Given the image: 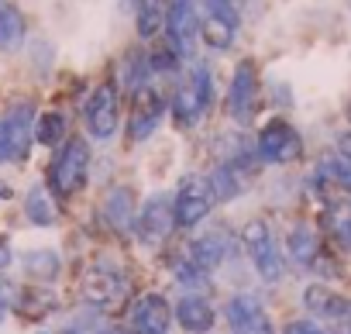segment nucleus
<instances>
[{"instance_id": "obj_1", "label": "nucleus", "mask_w": 351, "mask_h": 334, "mask_svg": "<svg viewBox=\"0 0 351 334\" xmlns=\"http://www.w3.org/2000/svg\"><path fill=\"white\" fill-rule=\"evenodd\" d=\"M238 248L248 255L255 276L265 283V286H279L286 279V269H289V259H286V248L276 235V228L265 221V217H252L241 224L238 231Z\"/></svg>"}, {"instance_id": "obj_2", "label": "nucleus", "mask_w": 351, "mask_h": 334, "mask_svg": "<svg viewBox=\"0 0 351 334\" xmlns=\"http://www.w3.org/2000/svg\"><path fill=\"white\" fill-rule=\"evenodd\" d=\"M90 165H93V155H90V141L86 138H69L66 145L56 148L52 162H49V190L52 197L59 200H69L76 197L80 190H86L90 183Z\"/></svg>"}, {"instance_id": "obj_3", "label": "nucleus", "mask_w": 351, "mask_h": 334, "mask_svg": "<svg viewBox=\"0 0 351 334\" xmlns=\"http://www.w3.org/2000/svg\"><path fill=\"white\" fill-rule=\"evenodd\" d=\"M214 107V76L207 62H193L190 80L176 86V93L169 97V114L183 131L197 128L204 121V114Z\"/></svg>"}, {"instance_id": "obj_4", "label": "nucleus", "mask_w": 351, "mask_h": 334, "mask_svg": "<svg viewBox=\"0 0 351 334\" xmlns=\"http://www.w3.org/2000/svg\"><path fill=\"white\" fill-rule=\"evenodd\" d=\"M255 148L262 165H276V169H286V165H296L303 158V134L300 128H293L286 117H272L258 128L255 134Z\"/></svg>"}, {"instance_id": "obj_5", "label": "nucleus", "mask_w": 351, "mask_h": 334, "mask_svg": "<svg viewBox=\"0 0 351 334\" xmlns=\"http://www.w3.org/2000/svg\"><path fill=\"white\" fill-rule=\"evenodd\" d=\"M172 207H176V228H180V231H197V228H204V221H207L210 211L217 207L207 176H204V173L183 176L180 187H176V193H172Z\"/></svg>"}, {"instance_id": "obj_6", "label": "nucleus", "mask_w": 351, "mask_h": 334, "mask_svg": "<svg viewBox=\"0 0 351 334\" xmlns=\"http://www.w3.org/2000/svg\"><path fill=\"white\" fill-rule=\"evenodd\" d=\"M176 231V207H172V193L155 190L141 200L138 207V224H134V238L145 248H162Z\"/></svg>"}, {"instance_id": "obj_7", "label": "nucleus", "mask_w": 351, "mask_h": 334, "mask_svg": "<svg viewBox=\"0 0 351 334\" xmlns=\"http://www.w3.org/2000/svg\"><path fill=\"white\" fill-rule=\"evenodd\" d=\"M35 104H14L4 117H0V165L8 162H25L35 141Z\"/></svg>"}, {"instance_id": "obj_8", "label": "nucleus", "mask_w": 351, "mask_h": 334, "mask_svg": "<svg viewBox=\"0 0 351 334\" xmlns=\"http://www.w3.org/2000/svg\"><path fill=\"white\" fill-rule=\"evenodd\" d=\"M83 124L93 141H110L121 128V86L114 80L100 83L83 104Z\"/></svg>"}, {"instance_id": "obj_9", "label": "nucleus", "mask_w": 351, "mask_h": 334, "mask_svg": "<svg viewBox=\"0 0 351 334\" xmlns=\"http://www.w3.org/2000/svg\"><path fill=\"white\" fill-rule=\"evenodd\" d=\"M165 114H169V100H165L152 83H148V86H141V90H134V93H131L128 128H124L128 141H131V145H145V141L162 128Z\"/></svg>"}, {"instance_id": "obj_10", "label": "nucleus", "mask_w": 351, "mask_h": 334, "mask_svg": "<svg viewBox=\"0 0 351 334\" xmlns=\"http://www.w3.org/2000/svg\"><path fill=\"white\" fill-rule=\"evenodd\" d=\"M200 11L193 0H165V42L180 52V59H193L200 42Z\"/></svg>"}, {"instance_id": "obj_11", "label": "nucleus", "mask_w": 351, "mask_h": 334, "mask_svg": "<svg viewBox=\"0 0 351 334\" xmlns=\"http://www.w3.org/2000/svg\"><path fill=\"white\" fill-rule=\"evenodd\" d=\"M224 320L231 327V334H276V324H272V313L265 310V303L248 293V289H238L228 296L224 303Z\"/></svg>"}, {"instance_id": "obj_12", "label": "nucleus", "mask_w": 351, "mask_h": 334, "mask_svg": "<svg viewBox=\"0 0 351 334\" xmlns=\"http://www.w3.org/2000/svg\"><path fill=\"white\" fill-rule=\"evenodd\" d=\"M172 324H176V310H172V300L162 289H145L134 300L131 317H128L131 334H169Z\"/></svg>"}, {"instance_id": "obj_13", "label": "nucleus", "mask_w": 351, "mask_h": 334, "mask_svg": "<svg viewBox=\"0 0 351 334\" xmlns=\"http://www.w3.org/2000/svg\"><path fill=\"white\" fill-rule=\"evenodd\" d=\"M255 104H258V69L252 59H241L231 73V86H228V97H224V110L234 124H248L252 114H255Z\"/></svg>"}, {"instance_id": "obj_14", "label": "nucleus", "mask_w": 351, "mask_h": 334, "mask_svg": "<svg viewBox=\"0 0 351 334\" xmlns=\"http://www.w3.org/2000/svg\"><path fill=\"white\" fill-rule=\"evenodd\" d=\"M300 303L306 310V317L320 320V324H337L351 313V296H344L341 289H334L330 283L317 279V283H306L300 289Z\"/></svg>"}, {"instance_id": "obj_15", "label": "nucleus", "mask_w": 351, "mask_h": 334, "mask_svg": "<svg viewBox=\"0 0 351 334\" xmlns=\"http://www.w3.org/2000/svg\"><path fill=\"white\" fill-rule=\"evenodd\" d=\"M138 193L134 187H110L100 200V217L107 224V231H114L117 238H131L134 235V224H138Z\"/></svg>"}, {"instance_id": "obj_16", "label": "nucleus", "mask_w": 351, "mask_h": 334, "mask_svg": "<svg viewBox=\"0 0 351 334\" xmlns=\"http://www.w3.org/2000/svg\"><path fill=\"white\" fill-rule=\"evenodd\" d=\"M282 248H286L289 265H296V269H303V272H313L317 262H320V255L327 252V238H324L313 224L300 221V224H293V228L286 231Z\"/></svg>"}, {"instance_id": "obj_17", "label": "nucleus", "mask_w": 351, "mask_h": 334, "mask_svg": "<svg viewBox=\"0 0 351 334\" xmlns=\"http://www.w3.org/2000/svg\"><path fill=\"white\" fill-rule=\"evenodd\" d=\"M172 310H176V327L183 334H210L217 327V307L210 303L207 293H180Z\"/></svg>"}, {"instance_id": "obj_18", "label": "nucleus", "mask_w": 351, "mask_h": 334, "mask_svg": "<svg viewBox=\"0 0 351 334\" xmlns=\"http://www.w3.org/2000/svg\"><path fill=\"white\" fill-rule=\"evenodd\" d=\"M310 187L324 197L327 190H344L351 193V155L344 152H327L320 162H317V169L310 176Z\"/></svg>"}, {"instance_id": "obj_19", "label": "nucleus", "mask_w": 351, "mask_h": 334, "mask_svg": "<svg viewBox=\"0 0 351 334\" xmlns=\"http://www.w3.org/2000/svg\"><path fill=\"white\" fill-rule=\"evenodd\" d=\"M234 245L228 241V235L224 231H204V235H197L190 245H186V255L204 269V272H217L224 262H228V252H231Z\"/></svg>"}, {"instance_id": "obj_20", "label": "nucleus", "mask_w": 351, "mask_h": 334, "mask_svg": "<svg viewBox=\"0 0 351 334\" xmlns=\"http://www.w3.org/2000/svg\"><path fill=\"white\" fill-rule=\"evenodd\" d=\"M320 228H324V238L334 252L351 255V200H327Z\"/></svg>"}, {"instance_id": "obj_21", "label": "nucleus", "mask_w": 351, "mask_h": 334, "mask_svg": "<svg viewBox=\"0 0 351 334\" xmlns=\"http://www.w3.org/2000/svg\"><path fill=\"white\" fill-rule=\"evenodd\" d=\"M207 183H210V193H214V204H234L238 197L248 193V176L241 169L228 162H217L214 169L207 173Z\"/></svg>"}, {"instance_id": "obj_22", "label": "nucleus", "mask_w": 351, "mask_h": 334, "mask_svg": "<svg viewBox=\"0 0 351 334\" xmlns=\"http://www.w3.org/2000/svg\"><path fill=\"white\" fill-rule=\"evenodd\" d=\"M21 272H25L32 283L49 286V283H56V279L62 276V255L52 252V248H32V252L21 255Z\"/></svg>"}, {"instance_id": "obj_23", "label": "nucleus", "mask_w": 351, "mask_h": 334, "mask_svg": "<svg viewBox=\"0 0 351 334\" xmlns=\"http://www.w3.org/2000/svg\"><path fill=\"white\" fill-rule=\"evenodd\" d=\"M25 217L35 228H56L59 211H56V197H52V190L45 183H32L28 187V193H25Z\"/></svg>"}, {"instance_id": "obj_24", "label": "nucleus", "mask_w": 351, "mask_h": 334, "mask_svg": "<svg viewBox=\"0 0 351 334\" xmlns=\"http://www.w3.org/2000/svg\"><path fill=\"white\" fill-rule=\"evenodd\" d=\"M25 14L11 0H0V52H18L25 45Z\"/></svg>"}, {"instance_id": "obj_25", "label": "nucleus", "mask_w": 351, "mask_h": 334, "mask_svg": "<svg viewBox=\"0 0 351 334\" xmlns=\"http://www.w3.org/2000/svg\"><path fill=\"white\" fill-rule=\"evenodd\" d=\"M66 134H69V117H66L62 110H45V114H38V121H35V141H38V145L59 148V145L69 141Z\"/></svg>"}, {"instance_id": "obj_26", "label": "nucleus", "mask_w": 351, "mask_h": 334, "mask_svg": "<svg viewBox=\"0 0 351 334\" xmlns=\"http://www.w3.org/2000/svg\"><path fill=\"white\" fill-rule=\"evenodd\" d=\"M134 25H138V35H141L145 42L165 35V4H162V0H138Z\"/></svg>"}, {"instance_id": "obj_27", "label": "nucleus", "mask_w": 351, "mask_h": 334, "mask_svg": "<svg viewBox=\"0 0 351 334\" xmlns=\"http://www.w3.org/2000/svg\"><path fill=\"white\" fill-rule=\"evenodd\" d=\"M172 276H176V283L183 286V293H207L210 286H214V279H210V272H204L190 255H183V259H176V265H172Z\"/></svg>"}, {"instance_id": "obj_28", "label": "nucleus", "mask_w": 351, "mask_h": 334, "mask_svg": "<svg viewBox=\"0 0 351 334\" xmlns=\"http://www.w3.org/2000/svg\"><path fill=\"white\" fill-rule=\"evenodd\" d=\"M234 32H238V28H231V25H224V21H217V18H204V25H200V38H204L214 52L231 49V45H234Z\"/></svg>"}, {"instance_id": "obj_29", "label": "nucleus", "mask_w": 351, "mask_h": 334, "mask_svg": "<svg viewBox=\"0 0 351 334\" xmlns=\"http://www.w3.org/2000/svg\"><path fill=\"white\" fill-rule=\"evenodd\" d=\"M148 66H152V76H176L180 73V66H183V59H180V52H176L169 42H162V45H155L152 52H148Z\"/></svg>"}, {"instance_id": "obj_30", "label": "nucleus", "mask_w": 351, "mask_h": 334, "mask_svg": "<svg viewBox=\"0 0 351 334\" xmlns=\"http://www.w3.org/2000/svg\"><path fill=\"white\" fill-rule=\"evenodd\" d=\"M148 76H152L148 52H131V56H128V62H124V86L134 93V90L148 86Z\"/></svg>"}, {"instance_id": "obj_31", "label": "nucleus", "mask_w": 351, "mask_h": 334, "mask_svg": "<svg viewBox=\"0 0 351 334\" xmlns=\"http://www.w3.org/2000/svg\"><path fill=\"white\" fill-rule=\"evenodd\" d=\"M204 8H207V18H217L231 28L241 25V14H238V8L231 4V0H204Z\"/></svg>"}, {"instance_id": "obj_32", "label": "nucleus", "mask_w": 351, "mask_h": 334, "mask_svg": "<svg viewBox=\"0 0 351 334\" xmlns=\"http://www.w3.org/2000/svg\"><path fill=\"white\" fill-rule=\"evenodd\" d=\"M279 334H334L330 327H324L320 320H313V317H293V320H286L282 324V331Z\"/></svg>"}, {"instance_id": "obj_33", "label": "nucleus", "mask_w": 351, "mask_h": 334, "mask_svg": "<svg viewBox=\"0 0 351 334\" xmlns=\"http://www.w3.org/2000/svg\"><path fill=\"white\" fill-rule=\"evenodd\" d=\"M11 262H14V248H11V238H4V235H0V269H11Z\"/></svg>"}, {"instance_id": "obj_34", "label": "nucleus", "mask_w": 351, "mask_h": 334, "mask_svg": "<svg viewBox=\"0 0 351 334\" xmlns=\"http://www.w3.org/2000/svg\"><path fill=\"white\" fill-rule=\"evenodd\" d=\"M11 296H14V293H11L4 283H0V320H4V317H8V310L14 307V300H11Z\"/></svg>"}, {"instance_id": "obj_35", "label": "nucleus", "mask_w": 351, "mask_h": 334, "mask_svg": "<svg viewBox=\"0 0 351 334\" xmlns=\"http://www.w3.org/2000/svg\"><path fill=\"white\" fill-rule=\"evenodd\" d=\"M0 200H11V187L4 180H0Z\"/></svg>"}, {"instance_id": "obj_36", "label": "nucleus", "mask_w": 351, "mask_h": 334, "mask_svg": "<svg viewBox=\"0 0 351 334\" xmlns=\"http://www.w3.org/2000/svg\"><path fill=\"white\" fill-rule=\"evenodd\" d=\"M100 334H131V331H121V327H107V331H100Z\"/></svg>"}, {"instance_id": "obj_37", "label": "nucleus", "mask_w": 351, "mask_h": 334, "mask_svg": "<svg viewBox=\"0 0 351 334\" xmlns=\"http://www.w3.org/2000/svg\"><path fill=\"white\" fill-rule=\"evenodd\" d=\"M344 320H348V324H344V334H351V313H348Z\"/></svg>"}, {"instance_id": "obj_38", "label": "nucleus", "mask_w": 351, "mask_h": 334, "mask_svg": "<svg viewBox=\"0 0 351 334\" xmlns=\"http://www.w3.org/2000/svg\"><path fill=\"white\" fill-rule=\"evenodd\" d=\"M348 4H351V0H348Z\"/></svg>"}]
</instances>
